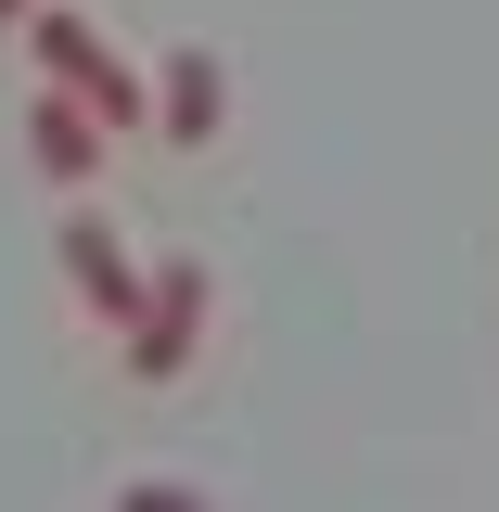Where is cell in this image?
<instances>
[{
  "label": "cell",
  "instance_id": "5b68a950",
  "mask_svg": "<svg viewBox=\"0 0 499 512\" xmlns=\"http://www.w3.org/2000/svg\"><path fill=\"white\" fill-rule=\"evenodd\" d=\"M26 154H39V180H64V192L103 180V128L77 116L64 90H26Z\"/></svg>",
  "mask_w": 499,
  "mask_h": 512
},
{
  "label": "cell",
  "instance_id": "277c9868",
  "mask_svg": "<svg viewBox=\"0 0 499 512\" xmlns=\"http://www.w3.org/2000/svg\"><path fill=\"white\" fill-rule=\"evenodd\" d=\"M141 90H154V128H167V141H218V116H231V77H218V52H205V39H180Z\"/></svg>",
  "mask_w": 499,
  "mask_h": 512
},
{
  "label": "cell",
  "instance_id": "8992f818",
  "mask_svg": "<svg viewBox=\"0 0 499 512\" xmlns=\"http://www.w3.org/2000/svg\"><path fill=\"white\" fill-rule=\"evenodd\" d=\"M116 512H218V500H205V487H180V474H128Z\"/></svg>",
  "mask_w": 499,
  "mask_h": 512
},
{
  "label": "cell",
  "instance_id": "7a4b0ae2",
  "mask_svg": "<svg viewBox=\"0 0 499 512\" xmlns=\"http://www.w3.org/2000/svg\"><path fill=\"white\" fill-rule=\"evenodd\" d=\"M205 320H218V269L205 256H141V308H128V372L141 384H180L192 346H205Z\"/></svg>",
  "mask_w": 499,
  "mask_h": 512
},
{
  "label": "cell",
  "instance_id": "6da1fadb",
  "mask_svg": "<svg viewBox=\"0 0 499 512\" xmlns=\"http://www.w3.org/2000/svg\"><path fill=\"white\" fill-rule=\"evenodd\" d=\"M26 52H39V77H52V90H64V103H77L90 128H141V116H154L141 64H128L116 39L90 26V13H64V0H39V13H26Z\"/></svg>",
  "mask_w": 499,
  "mask_h": 512
},
{
  "label": "cell",
  "instance_id": "3957f363",
  "mask_svg": "<svg viewBox=\"0 0 499 512\" xmlns=\"http://www.w3.org/2000/svg\"><path fill=\"white\" fill-rule=\"evenodd\" d=\"M64 282H77V308L103 320V333H128V308H141V256L116 244V218H103V205H77V218H64Z\"/></svg>",
  "mask_w": 499,
  "mask_h": 512
},
{
  "label": "cell",
  "instance_id": "52a82bcc",
  "mask_svg": "<svg viewBox=\"0 0 499 512\" xmlns=\"http://www.w3.org/2000/svg\"><path fill=\"white\" fill-rule=\"evenodd\" d=\"M13 13H39V0H0V26H13Z\"/></svg>",
  "mask_w": 499,
  "mask_h": 512
}]
</instances>
